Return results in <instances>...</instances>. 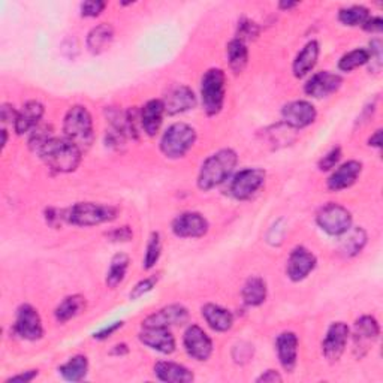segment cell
Segmentation results:
<instances>
[{
    "label": "cell",
    "mask_w": 383,
    "mask_h": 383,
    "mask_svg": "<svg viewBox=\"0 0 383 383\" xmlns=\"http://www.w3.org/2000/svg\"><path fill=\"white\" fill-rule=\"evenodd\" d=\"M39 157L55 173L68 174L80 166L83 150L68 138L55 137L39 152Z\"/></svg>",
    "instance_id": "6da1fadb"
},
{
    "label": "cell",
    "mask_w": 383,
    "mask_h": 383,
    "mask_svg": "<svg viewBox=\"0 0 383 383\" xmlns=\"http://www.w3.org/2000/svg\"><path fill=\"white\" fill-rule=\"evenodd\" d=\"M236 164H239V156L231 149H223L211 154L201 166L198 186L201 190H211L220 186L231 177Z\"/></svg>",
    "instance_id": "7a4b0ae2"
},
{
    "label": "cell",
    "mask_w": 383,
    "mask_h": 383,
    "mask_svg": "<svg viewBox=\"0 0 383 383\" xmlns=\"http://www.w3.org/2000/svg\"><path fill=\"white\" fill-rule=\"evenodd\" d=\"M63 132L64 138L72 141L83 150H88L95 139V129L91 114L83 105H75L66 113L63 120Z\"/></svg>",
    "instance_id": "3957f363"
},
{
    "label": "cell",
    "mask_w": 383,
    "mask_h": 383,
    "mask_svg": "<svg viewBox=\"0 0 383 383\" xmlns=\"http://www.w3.org/2000/svg\"><path fill=\"white\" fill-rule=\"evenodd\" d=\"M117 215L118 210L115 207L96 202H78L64 210L66 223L84 228L111 222L117 217Z\"/></svg>",
    "instance_id": "277c9868"
},
{
    "label": "cell",
    "mask_w": 383,
    "mask_h": 383,
    "mask_svg": "<svg viewBox=\"0 0 383 383\" xmlns=\"http://www.w3.org/2000/svg\"><path fill=\"white\" fill-rule=\"evenodd\" d=\"M227 96V75L219 68L208 69L201 80L202 108L207 115H217Z\"/></svg>",
    "instance_id": "5b68a950"
},
{
    "label": "cell",
    "mask_w": 383,
    "mask_h": 383,
    "mask_svg": "<svg viewBox=\"0 0 383 383\" xmlns=\"http://www.w3.org/2000/svg\"><path fill=\"white\" fill-rule=\"evenodd\" d=\"M196 142V130L186 123L169 126L161 139V150L169 159H180Z\"/></svg>",
    "instance_id": "8992f818"
},
{
    "label": "cell",
    "mask_w": 383,
    "mask_h": 383,
    "mask_svg": "<svg viewBox=\"0 0 383 383\" xmlns=\"http://www.w3.org/2000/svg\"><path fill=\"white\" fill-rule=\"evenodd\" d=\"M316 222L328 235L340 236L352 228V215L346 207L329 202L321 207L318 215H316Z\"/></svg>",
    "instance_id": "52a82bcc"
},
{
    "label": "cell",
    "mask_w": 383,
    "mask_h": 383,
    "mask_svg": "<svg viewBox=\"0 0 383 383\" xmlns=\"http://www.w3.org/2000/svg\"><path fill=\"white\" fill-rule=\"evenodd\" d=\"M265 171L261 168H247L236 174L229 186L231 195L239 201L250 200L265 183Z\"/></svg>",
    "instance_id": "ba28073f"
},
{
    "label": "cell",
    "mask_w": 383,
    "mask_h": 383,
    "mask_svg": "<svg viewBox=\"0 0 383 383\" xmlns=\"http://www.w3.org/2000/svg\"><path fill=\"white\" fill-rule=\"evenodd\" d=\"M14 333L28 341H36L44 336L42 319L38 310L30 304H23L17 310V318L14 324Z\"/></svg>",
    "instance_id": "9c48e42d"
},
{
    "label": "cell",
    "mask_w": 383,
    "mask_h": 383,
    "mask_svg": "<svg viewBox=\"0 0 383 383\" xmlns=\"http://www.w3.org/2000/svg\"><path fill=\"white\" fill-rule=\"evenodd\" d=\"M350 329L345 322H334L329 325L326 336L322 341L324 356L331 362H337L346 350Z\"/></svg>",
    "instance_id": "30bf717a"
},
{
    "label": "cell",
    "mask_w": 383,
    "mask_h": 383,
    "mask_svg": "<svg viewBox=\"0 0 383 383\" xmlns=\"http://www.w3.org/2000/svg\"><path fill=\"white\" fill-rule=\"evenodd\" d=\"M183 345L190 358L196 361H207L213 353V341L201 326L190 325L183 337Z\"/></svg>",
    "instance_id": "8fae6325"
},
{
    "label": "cell",
    "mask_w": 383,
    "mask_h": 383,
    "mask_svg": "<svg viewBox=\"0 0 383 383\" xmlns=\"http://www.w3.org/2000/svg\"><path fill=\"white\" fill-rule=\"evenodd\" d=\"M316 256L306 247H295L292 252H290L286 263V273L287 277L292 282H301L307 279L310 273L316 268Z\"/></svg>",
    "instance_id": "7c38bea8"
},
{
    "label": "cell",
    "mask_w": 383,
    "mask_h": 383,
    "mask_svg": "<svg viewBox=\"0 0 383 383\" xmlns=\"http://www.w3.org/2000/svg\"><path fill=\"white\" fill-rule=\"evenodd\" d=\"M207 219L195 211L177 216L173 222V232L180 239H201L208 232Z\"/></svg>",
    "instance_id": "4fadbf2b"
},
{
    "label": "cell",
    "mask_w": 383,
    "mask_h": 383,
    "mask_svg": "<svg viewBox=\"0 0 383 383\" xmlns=\"http://www.w3.org/2000/svg\"><path fill=\"white\" fill-rule=\"evenodd\" d=\"M380 334L379 322L373 318V316H361V318L355 322L353 326V343H355V353L356 356H362L367 353L370 343L377 340Z\"/></svg>",
    "instance_id": "5bb4252c"
},
{
    "label": "cell",
    "mask_w": 383,
    "mask_h": 383,
    "mask_svg": "<svg viewBox=\"0 0 383 383\" xmlns=\"http://www.w3.org/2000/svg\"><path fill=\"white\" fill-rule=\"evenodd\" d=\"M282 117L289 127L304 129L316 120L318 113H316V108L310 102L294 101L285 105L282 110Z\"/></svg>",
    "instance_id": "9a60e30c"
},
{
    "label": "cell",
    "mask_w": 383,
    "mask_h": 383,
    "mask_svg": "<svg viewBox=\"0 0 383 383\" xmlns=\"http://www.w3.org/2000/svg\"><path fill=\"white\" fill-rule=\"evenodd\" d=\"M139 340L144 346H147L156 352L171 355L176 350V337L169 328L161 326H142L139 333Z\"/></svg>",
    "instance_id": "2e32d148"
},
{
    "label": "cell",
    "mask_w": 383,
    "mask_h": 383,
    "mask_svg": "<svg viewBox=\"0 0 383 383\" xmlns=\"http://www.w3.org/2000/svg\"><path fill=\"white\" fill-rule=\"evenodd\" d=\"M341 84L343 80L338 74L322 71L311 75L310 80L306 83V87H304V91H306L307 96H311L314 99H322L336 93V91L341 87Z\"/></svg>",
    "instance_id": "e0dca14e"
},
{
    "label": "cell",
    "mask_w": 383,
    "mask_h": 383,
    "mask_svg": "<svg viewBox=\"0 0 383 383\" xmlns=\"http://www.w3.org/2000/svg\"><path fill=\"white\" fill-rule=\"evenodd\" d=\"M189 321V311L188 309L181 306V304H171L156 313L147 316L142 321V326H161V328H171V326H180Z\"/></svg>",
    "instance_id": "ac0fdd59"
},
{
    "label": "cell",
    "mask_w": 383,
    "mask_h": 383,
    "mask_svg": "<svg viewBox=\"0 0 383 383\" xmlns=\"http://www.w3.org/2000/svg\"><path fill=\"white\" fill-rule=\"evenodd\" d=\"M165 114L168 115H177L181 113H186L193 110L196 105V96L193 90L188 86H176L168 90L166 96L162 99Z\"/></svg>",
    "instance_id": "d6986e66"
},
{
    "label": "cell",
    "mask_w": 383,
    "mask_h": 383,
    "mask_svg": "<svg viewBox=\"0 0 383 383\" xmlns=\"http://www.w3.org/2000/svg\"><path fill=\"white\" fill-rule=\"evenodd\" d=\"M45 108L41 102L29 101L25 102L17 114V120L14 123V129L18 135L30 134V132L41 125Z\"/></svg>",
    "instance_id": "ffe728a7"
},
{
    "label": "cell",
    "mask_w": 383,
    "mask_h": 383,
    "mask_svg": "<svg viewBox=\"0 0 383 383\" xmlns=\"http://www.w3.org/2000/svg\"><path fill=\"white\" fill-rule=\"evenodd\" d=\"M361 173L362 164L358 161H349L341 164L331 174V177L328 178V189L333 192L349 189L356 183V180H358Z\"/></svg>",
    "instance_id": "44dd1931"
},
{
    "label": "cell",
    "mask_w": 383,
    "mask_h": 383,
    "mask_svg": "<svg viewBox=\"0 0 383 383\" xmlns=\"http://www.w3.org/2000/svg\"><path fill=\"white\" fill-rule=\"evenodd\" d=\"M298 337L295 333H282L275 340V350L282 367L287 373L294 372L298 362Z\"/></svg>",
    "instance_id": "7402d4cb"
},
{
    "label": "cell",
    "mask_w": 383,
    "mask_h": 383,
    "mask_svg": "<svg viewBox=\"0 0 383 383\" xmlns=\"http://www.w3.org/2000/svg\"><path fill=\"white\" fill-rule=\"evenodd\" d=\"M165 107L162 99H152L141 108V123L144 134L149 137L157 135L164 123Z\"/></svg>",
    "instance_id": "603a6c76"
},
{
    "label": "cell",
    "mask_w": 383,
    "mask_h": 383,
    "mask_svg": "<svg viewBox=\"0 0 383 383\" xmlns=\"http://www.w3.org/2000/svg\"><path fill=\"white\" fill-rule=\"evenodd\" d=\"M156 377L166 383H190L193 382V373L188 367L177 362L161 361L154 365Z\"/></svg>",
    "instance_id": "cb8c5ba5"
},
{
    "label": "cell",
    "mask_w": 383,
    "mask_h": 383,
    "mask_svg": "<svg viewBox=\"0 0 383 383\" xmlns=\"http://www.w3.org/2000/svg\"><path fill=\"white\" fill-rule=\"evenodd\" d=\"M202 318L216 333L229 331L234 325V314L217 304H205L202 307Z\"/></svg>",
    "instance_id": "d4e9b609"
},
{
    "label": "cell",
    "mask_w": 383,
    "mask_h": 383,
    "mask_svg": "<svg viewBox=\"0 0 383 383\" xmlns=\"http://www.w3.org/2000/svg\"><path fill=\"white\" fill-rule=\"evenodd\" d=\"M319 44L316 41H310L309 44L304 45L292 64V71L297 78H304L314 69V66L319 59Z\"/></svg>",
    "instance_id": "484cf974"
},
{
    "label": "cell",
    "mask_w": 383,
    "mask_h": 383,
    "mask_svg": "<svg viewBox=\"0 0 383 383\" xmlns=\"http://www.w3.org/2000/svg\"><path fill=\"white\" fill-rule=\"evenodd\" d=\"M267 294H268V289H267L265 280L256 275L247 279L241 290L243 301L250 307H258L261 306V304L265 302Z\"/></svg>",
    "instance_id": "4316f807"
},
{
    "label": "cell",
    "mask_w": 383,
    "mask_h": 383,
    "mask_svg": "<svg viewBox=\"0 0 383 383\" xmlns=\"http://www.w3.org/2000/svg\"><path fill=\"white\" fill-rule=\"evenodd\" d=\"M114 39V30L110 24L103 23L96 25L87 36V48L91 55H101L107 50Z\"/></svg>",
    "instance_id": "83f0119b"
},
{
    "label": "cell",
    "mask_w": 383,
    "mask_h": 383,
    "mask_svg": "<svg viewBox=\"0 0 383 383\" xmlns=\"http://www.w3.org/2000/svg\"><path fill=\"white\" fill-rule=\"evenodd\" d=\"M86 309V298L83 295H71L66 297L55 311V316L57 322L64 324L74 318H76L78 314H81Z\"/></svg>",
    "instance_id": "f1b7e54d"
},
{
    "label": "cell",
    "mask_w": 383,
    "mask_h": 383,
    "mask_svg": "<svg viewBox=\"0 0 383 383\" xmlns=\"http://www.w3.org/2000/svg\"><path fill=\"white\" fill-rule=\"evenodd\" d=\"M59 372L64 380L80 382L88 373V361L84 355H75L68 362L60 365Z\"/></svg>",
    "instance_id": "f546056e"
},
{
    "label": "cell",
    "mask_w": 383,
    "mask_h": 383,
    "mask_svg": "<svg viewBox=\"0 0 383 383\" xmlns=\"http://www.w3.org/2000/svg\"><path fill=\"white\" fill-rule=\"evenodd\" d=\"M227 55H228L231 69L235 74H241L246 69V66L248 63L247 45L243 41H240V39L235 38L228 44Z\"/></svg>",
    "instance_id": "4dcf8cb0"
},
{
    "label": "cell",
    "mask_w": 383,
    "mask_h": 383,
    "mask_svg": "<svg viewBox=\"0 0 383 383\" xmlns=\"http://www.w3.org/2000/svg\"><path fill=\"white\" fill-rule=\"evenodd\" d=\"M343 235H346V239L341 241V247H340L343 253L352 258V256H356L362 252V248L367 244V232L362 228L349 229L346 234H343Z\"/></svg>",
    "instance_id": "1f68e13d"
},
{
    "label": "cell",
    "mask_w": 383,
    "mask_h": 383,
    "mask_svg": "<svg viewBox=\"0 0 383 383\" xmlns=\"http://www.w3.org/2000/svg\"><path fill=\"white\" fill-rule=\"evenodd\" d=\"M129 256L126 253H117L113 256L110 262V268L107 273V285L114 289L125 280V275L129 268Z\"/></svg>",
    "instance_id": "d6a6232c"
},
{
    "label": "cell",
    "mask_w": 383,
    "mask_h": 383,
    "mask_svg": "<svg viewBox=\"0 0 383 383\" xmlns=\"http://www.w3.org/2000/svg\"><path fill=\"white\" fill-rule=\"evenodd\" d=\"M368 18H370V11L365 6L355 5L349 8H343L338 12L340 23L348 25V28H358V25H364Z\"/></svg>",
    "instance_id": "836d02e7"
},
{
    "label": "cell",
    "mask_w": 383,
    "mask_h": 383,
    "mask_svg": "<svg viewBox=\"0 0 383 383\" xmlns=\"http://www.w3.org/2000/svg\"><path fill=\"white\" fill-rule=\"evenodd\" d=\"M370 62V52L365 48H356L346 52L338 62V69L343 72H352Z\"/></svg>",
    "instance_id": "e575fe53"
},
{
    "label": "cell",
    "mask_w": 383,
    "mask_h": 383,
    "mask_svg": "<svg viewBox=\"0 0 383 383\" xmlns=\"http://www.w3.org/2000/svg\"><path fill=\"white\" fill-rule=\"evenodd\" d=\"M55 138V132H52V127L50 125H39L30 132L29 137V147L32 152L39 154L45 145Z\"/></svg>",
    "instance_id": "d590c367"
},
{
    "label": "cell",
    "mask_w": 383,
    "mask_h": 383,
    "mask_svg": "<svg viewBox=\"0 0 383 383\" xmlns=\"http://www.w3.org/2000/svg\"><path fill=\"white\" fill-rule=\"evenodd\" d=\"M162 253V241H161V234L159 232H152L147 248H145V255H144V263L142 267L145 270H152L157 261H159Z\"/></svg>",
    "instance_id": "8d00e7d4"
},
{
    "label": "cell",
    "mask_w": 383,
    "mask_h": 383,
    "mask_svg": "<svg viewBox=\"0 0 383 383\" xmlns=\"http://www.w3.org/2000/svg\"><path fill=\"white\" fill-rule=\"evenodd\" d=\"M126 126H127L129 137L138 139L139 135L144 132L142 123H141V110L134 107L126 111Z\"/></svg>",
    "instance_id": "74e56055"
},
{
    "label": "cell",
    "mask_w": 383,
    "mask_h": 383,
    "mask_svg": "<svg viewBox=\"0 0 383 383\" xmlns=\"http://www.w3.org/2000/svg\"><path fill=\"white\" fill-rule=\"evenodd\" d=\"M259 35V28L258 24L253 23L252 20L243 18L239 23V33H236V39H240L244 44L247 41H252V39H256V36Z\"/></svg>",
    "instance_id": "f35d334b"
},
{
    "label": "cell",
    "mask_w": 383,
    "mask_h": 383,
    "mask_svg": "<svg viewBox=\"0 0 383 383\" xmlns=\"http://www.w3.org/2000/svg\"><path fill=\"white\" fill-rule=\"evenodd\" d=\"M157 282H159V274H153L150 277H147V279L141 280L139 283L135 285V287L132 289L130 292V299H138L141 297H144L145 294H149L150 290L157 285Z\"/></svg>",
    "instance_id": "ab89813d"
},
{
    "label": "cell",
    "mask_w": 383,
    "mask_h": 383,
    "mask_svg": "<svg viewBox=\"0 0 383 383\" xmlns=\"http://www.w3.org/2000/svg\"><path fill=\"white\" fill-rule=\"evenodd\" d=\"M340 159H341V149L334 147V149L329 150L319 161V169L321 171H331L337 166Z\"/></svg>",
    "instance_id": "60d3db41"
},
{
    "label": "cell",
    "mask_w": 383,
    "mask_h": 383,
    "mask_svg": "<svg viewBox=\"0 0 383 383\" xmlns=\"http://www.w3.org/2000/svg\"><path fill=\"white\" fill-rule=\"evenodd\" d=\"M107 4L101 2V0H90V2H84L81 5V16L87 18H93L101 16V12L105 9Z\"/></svg>",
    "instance_id": "b9f144b4"
},
{
    "label": "cell",
    "mask_w": 383,
    "mask_h": 383,
    "mask_svg": "<svg viewBox=\"0 0 383 383\" xmlns=\"http://www.w3.org/2000/svg\"><path fill=\"white\" fill-rule=\"evenodd\" d=\"M45 220L52 228H59L63 222H66L64 210H59L55 207H50L45 210Z\"/></svg>",
    "instance_id": "7bdbcfd3"
},
{
    "label": "cell",
    "mask_w": 383,
    "mask_h": 383,
    "mask_svg": "<svg viewBox=\"0 0 383 383\" xmlns=\"http://www.w3.org/2000/svg\"><path fill=\"white\" fill-rule=\"evenodd\" d=\"M107 236L110 239V241L126 243V241L132 240L134 232H132V229L129 227H120V228H115V229L107 232Z\"/></svg>",
    "instance_id": "ee69618b"
},
{
    "label": "cell",
    "mask_w": 383,
    "mask_h": 383,
    "mask_svg": "<svg viewBox=\"0 0 383 383\" xmlns=\"http://www.w3.org/2000/svg\"><path fill=\"white\" fill-rule=\"evenodd\" d=\"M18 111L12 107L11 103H4L2 108H0V117H2V122L6 123H16Z\"/></svg>",
    "instance_id": "f6af8a7d"
},
{
    "label": "cell",
    "mask_w": 383,
    "mask_h": 383,
    "mask_svg": "<svg viewBox=\"0 0 383 383\" xmlns=\"http://www.w3.org/2000/svg\"><path fill=\"white\" fill-rule=\"evenodd\" d=\"M283 380V377L279 375V372H275V370H267L265 373H262L256 382L258 383H280Z\"/></svg>",
    "instance_id": "bcb514c9"
},
{
    "label": "cell",
    "mask_w": 383,
    "mask_h": 383,
    "mask_svg": "<svg viewBox=\"0 0 383 383\" xmlns=\"http://www.w3.org/2000/svg\"><path fill=\"white\" fill-rule=\"evenodd\" d=\"M362 28L370 32V33H380L383 29V20L380 17H375V18H368L367 23L362 25Z\"/></svg>",
    "instance_id": "7dc6e473"
},
{
    "label": "cell",
    "mask_w": 383,
    "mask_h": 383,
    "mask_svg": "<svg viewBox=\"0 0 383 383\" xmlns=\"http://www.w3.org/2000/svg\"><path fill=\"white\" fill-rule=\"evenodd\" d=\"M38 376V370H29V372L20 373L17 376H12L6 380V383H12V382H20V383H28L32 382L35 377Z\"/></svg>",
    "instance_id": "c3c4849f"
},
{
    "label": "cell",
    "mask_w": 383,
    "mask_h": 383,
    "mask_svg": "<svg viewBox=\"0 0 383 383\" xmlns=\"http://www.w3.org/2000/svg\"><path fill=\"white\" fill-rule=\"evenodd\" d=\"M122 326H123V322H115V324L110 325L108 328H103L102 331H99L98 334H95V338H98V340L108 338V337H111V334H114L117 329H120Z\"/></svg>",
    "instance_id": "681fc988"
},
{
    "label": "cell",
    "mask_w": 383,
    "mask_h": 383,
    "mask_svg": "<svg viewBox=\"0 0 383 383\" xmlns=\"http://www.w3.org/2000/svg\"><path fill=\"white\" fill-rule=\"evenodd\" d=\"M368 144L372 145V147H377V149L380 147V145H382V130L380 129L376 130L375 134L372 135V138L368 139Z\"/></svg>",
    "instance_id": "f907efd6"
},
{
    "label": "cell",
    "mask_w": 383,
    "mask_h": 383,
    "mask_svg": "<svg viewBox=\"0 0 383 383\" xmlns=\"http://www.w3.org/2000/svg\"><path fill=\"white\" fill-rule=\"evenodd\" d=\"M129 352L127 346L123 345V343H120V345H115L111 350V355H117V356H122V355H126Z\"/></svg>",
    "instance_id": "816d5d0a"
},
{
    "label": "cell",
    "mask_w": 383,
    "mask_h": 383,
    "mask_svg": "<svg viewBox=\"0 0 383 383\" xmlns=\"http://www.w3.org/2000/svg\"><path fill=\"white\" fill-rule=\"evenodd\" d=\"M298 4H294V2H282L280 4V8L282 9H292V8H295Z\"/></svg>",
    "instance_id": "f5cc1de1"
},
{
    "label": "cell",
    "mask_w": 383,
    "mask_h": 383,
    "mask_svg": "<svg viewBox=\"0 0 383 383\" xmlns=\"http://www.w3.org/2000/svg\"><path fill=\"white\" fill-rule=\"evenodd\" d=\"M6 142H8V130L2 129V149L6 147Z\"/></svg>",
    "instance_id": "db71d44e"
}]
</instances>
